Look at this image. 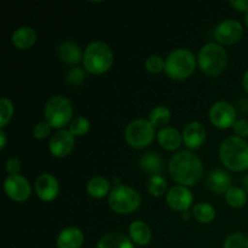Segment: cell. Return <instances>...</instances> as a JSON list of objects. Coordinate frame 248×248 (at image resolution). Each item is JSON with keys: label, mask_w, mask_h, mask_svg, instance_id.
Listing matches in <instances>:
<instances>
[{"label": "cell", "mask_w": 248, "mask_h": 248, "mask_svg": "<svg viewBox=\"0 0 248 248\" xmlns=\"http://www.w3.org/2000/svg\"><path fill=\"white\" fill-rule=\"evenodd\" d=\"M171 178L179 186H195L203 173L200 157L189 150H182L171 157L169 164Z\"/></svg>", "instance_id": "1"}, {"label": "cell", "mask_w": 248, "mask_h": 248, "mask_svg": "<svg viewBox=\"0 0 248 248\" xmlns=\"http://www.w3.org/2000/svg\"><path fill=\"white\" fill-rule=\"evenodd\" d=\"M219 157L227 169L241 172L248 169V142L237 136H229L219 147Z\"/></svg>", "instance_id": "2"}, {"label": "cell", "mask_w": 248, "mask_h": 248, "mask_svg": "<svg viewBox=\"0 0 248 248\" xmlns=\"http://www.w3.org/2000/svg\"><path fill=\"white\" fill-rule=\"evenodd\" d=\"M82 62L85 69L91 74H103L113 65V51L103 41H92L85 48Z\"/></svg>", "instance_id": "3"}, {"label": "cell", "mask_w": 248, "mask_h": 248, "mask_svg": "<svg viewBox=\"0 0 248 248\" xmlns=\"http://www.w3.org/2000/svg\"><path fill=\"white\" fill-rule=\"evenodd\" d=\"M196 60L188 48H176L165 61V72L171 79L184 80L195 72Z\"/></svg>", "instance_id": "4"}, {"label": "cell", "mask_w": 248, "mask_h": 248, "mask_svg": "<svg viewBox=\"0 0 248 248\" xmlns=\"http://www.w3.org/2000/svg\"><path fill=\"white\" fill-rule=\"evenodd\" d=\"M198 62L205 74L216 77L224 72L228 63V53L220 44L207 43L201 47Z\"/></svg>", "instance_id": "5"}, {"label": "cell", "mask_w": 248, "mask_h": 248, "mask_svg": "<svg viewBox=\"0 0 248 248\" xmlns=\"http://www.w3.org/2000/svg\"><path fill=\"white\" fill-rule=\"evenodd\" d=\"M109 206L119 215H130L140 205V195L132 186L118 184L111 189L108 198Z\"/></svg>", "instance_id": "6"}, {"label": "cell", "mask_w": 248, "mask_h": 248, "mask_svg": "<svg viewBox=\"0 0 248 248\" xmlns=\"http://www.w3.org/2000/svg\"><path fill=\"white\" fill-rule=\"evenodd\" d=\"M45 121L53 128H62L72 120L73 106L64 96H53L46 102L44 109Z\"/></svg>", "instance_id": "7"}, {"label": "cell", "mask_w": 248, "mask_h": 248, "mask_svg": "<svg viewBox=\"0 0 248 248\" xmlns=\"http://www.w3.org/2000/svg\"><path fill=\"white\" fill-rule=\"evenodd\" d=\"M155 127L145 119H136L125 128V140L132 148H144L153 142Z\"/></svg>", "instance_id": "8"}, {"label": "cell", "mask_w": 248, "mask_h": 248, "mask_svg": "<svg viewBox=\"0 0 248 248\" xmlns=\"http://www.w3.org/2000/svg\"><path fill=\"white\" fill-rule=\"evenodd\" d=\"M213 35L220 45H232L242 38L244 27L236 19H224L216 27Z\"/></svg>", "instance_id": "9"}, {"label": "cell", "mask_w": 248, "mask_h": 248, "mask_svg": "<svg viewBox=\"0 0 248 248\" xmlns=\"http://www.w3.org/2000/svg\"><path fill=\"white\" fill-rule=\"evenodd\" d=\"M210 120L216 127L218 128H229L236 121V110L227 101H218L211 107L210 109Z\"/></svg>", "instance_id": "10"}, {"label": "cell", "mask_w": 248, "mask_h": 248, "mask_svg": "<svg viewBox=\"0 0 248 248\" xmlns=\"http://www.w3.org/2000/svg\"><path fill=\"white\" fill-rule=\"evenodd\" d=\"M4 190L11 200L18 202L26 201L31 194V184L21 174H9L4 182Z\"/></svg>", "instance_id": "11"}, {"label": "cell", "mask_w": 248, "mask_h": 248, "mask_svg": "<svg viewBox=\"0 0 248 248\" xmlns=\"http://www.w3.org/2000/svg\"><path fill=\"white\" fill-rule=\"evenodd\" d=\"M193 194L188 186H174L166 193V201L174 211L186 212L193 205Z\"/></svg>", "instance_id": "12"}, {"label": "cell", "mask_w": 248, "mask_h": 248, "mask_svg": "<svg viewBox=\"0 0 248 248\" xmlns=\"http://www.w3.org/2000/svg\"><path fill=\"white\" fill-rule=\"evenodd\" d=\"M75 145V136L69 130L56 132L48 142L50 153L56 157H64L69 154Z\"/></svg>", "instance_id": "13"}, {"label": "cell", "mask_w": 248, "mask_h": 248, "mask_svg": "<svg viewBox=\"0 0 248 248\" xmlns=\"http://www.w3.org/2000/svg\"><path fill=\"white\" fill-rule=\"evenodd\" d=\"M35 193L43 201H53L60 193V183L51 173H43L35 179Z\"/></svg>", "instance_id": "14"}, {"label": "cell", "mask_w": 248, "mask_h": 248, "mask_svg": "<svg viewBox=\"0 0 248 248\" xmlns=\"http://www.w3.org/2000/svg\"><path fill=\"white\" fill-rule=\"evenodd\" d=\"M182 136L186 147L190 149H198L206 140V128L199 121H191L184 127Z\"/></svg>", "instance_id": "15"}, {"label": "cell", "mask_w": 248, "mask_h": 248, "mask_svg": "<svg viewBox=\"0 0 248 248\" xmlns=\"http://www.w3.org/2000/svg\"><path fill=\"white\" fill-rule=\"evenodd\" d=\"M232 178L224 170H215L207 177V186L216 194L227 193L232 188Z\"/></svg>", "instance_id": "16"}, {"label": "cell", "mask_w": 248, "mask_h": 248, "mask_svg": "<svg viewBox=\"0 0 248 248\" xmlns=\"http://www.w3.org/2000/svg\"><path fill=\"white\" fill-rule=\"evenodd\" d=\"M84 242V234L77 227H68L63 229L57 236L58 248H80Z\"/></svg>", "instance_id": "17"}, {"label": "cell", "mask_w": 248, "mask_h": 248, "mask_svg": "<svg viewBox=\"0 0 248 248\" xmlns=\"http://www.w3.org/2000/svg\"><path fill=\"white\" fill-rule=\"evenodd\" d=\"M156 137L159 144L164 149L170 150V152L178 149L182 144V140H183V136L173 127L160 128Z\"/></svg>", "instance_id": "18"}, {"label": "cell", "mask_w": 248, "mask_h": 248, "mask_svg": "<svg viewBox=\"0 0 248 248\" xmlns=\"http://www.w3.org/2000/svg\"><path fill=\"white\" fill-rule=\"evenodd\" d=\"M36 36L38 35H36L35 29L28 26H23L17 28L12 33L11 41L17 48L26 50V48H29L34 45V43L36 41Z\"/></svg>", "instance_id": "19"}, {"label": "cell", "mask_w": 248, "mask_h": 248, "mask_svg": "<svg viewBox=\"0 0 248 248\" xmlns=\"http://www.w3.org/2000/svg\"><path fill=\"white\" fill-rule=\"evenodd\" d=\"M58 57L61 58L62 62L65 64L74 65L80 62L84 53L81 52V48L79 45H77L73 41H63L60 46H58Z\"/></svg>", "instance_id": "20"}, {"label": "cell", "mask_w": 248, "mask_h": 248, "mask_svg": "<svg viewBox=\"0 0 248 248\" xmlns=\"http://www.w3.org/2000/svg\"><path fill=\"white\" fill-rule=\"evenodd\" d=\"M128 232L133 244L138 246H145L152 240V230L149 225L143 220H135L131 223Z\"/></svg>", "instance_id": "21"}, {"label": "cell", "mask_w": 248, "mask_h": 248, "mask_svg": "<svg viewBox=\"0 0 248 248\" xmlns=\"http://www.w3.org/2000/svg\"><path fill=\"white\" fill-rule=\"evenodd\" d=\"M140 166L143 171L148 172L152 176H161V172L164 170V161L157 153L149 152L140 156Z\"/></svg>", "instance_id": "22"}, {"label": "cell", "mask_w": 248, "mask_h": 248, "mask_svg": "<svg viewBox=\"0 0 248 248\" xmlns=\"http://www.w3.org/2000/svg\"><path fill=\"white\" fill-rule=\"evenodd\" d=\"M97 248H135L132 240L121 232H113L104 235L97 244Z\"/></svg>", "instance_id": "23"}, {"label": "cell", "mask_w": 248, "mask_h": 248, "mask_svg": "<svg viewBox=\"0 0 248 248\" xmlns=\"http://www.w3.org/2000/svg\"><path fill=\"white\" fill-rule=\"evenodd\" d=\"M87 193L94 199H102L110 194V182L104 177H93L87 183Z\"/></svg>", "instance_id": "24"}, {"label": "cell", "mask_w": 248, "mask_h": 248, "mask_svg": "<svg viewBox=\"0 0 248 248\" xmlns=\"http://www.w3.org/2000/svg\"><path fill=\"white\" fill-rule=\"evenodd\" d=\"M171 120V111L167 107L157 106L152 109L149 114V123L154 127L164 128Z\"/></svg>", "instance_id": "25"}, {"label": "cell", "mask_w": 248, "mask_h": 248, "mask_svg": "<svg viewBox=\"0 0 248 248\" xmlns=\"http://www.w3.org/2000/svg\"><path fill=\"white\" fill-rule=\"evenodd\" d=\"M193 216L200 223H211L216 218V210L211 203L199 202L193 207Z\"/></svg>", "instance_id": "26"}, {"label": "cell", "mask_w": 248, "mask_h": 248, "mask_svg": "<svg viewBox=\"0 0 248 248\" xmlns=\"http://www.w3.org/2000/svg\"><path fill=\"white\" fill-rule=\"evenodd\" d=\"M225 200H227L228 205L232 206V207H244L247 202V193L239 186H232L225 193Z\"/></svg>", "instance_id": "27"}, {"label": "cell", "mask_w": 248, "mask_h": 248, "mask_svg": "<svg viewBox=\"0 0 248 248\" xmlns=\"http://www.w3.org/2000/svg\"><path fill=\"white\" fill-rule=\"evenodd\" d=\"M147 189L153 196H162L167 190V182L162 176H150L147 182Z\"/></svg>", "instance_id": "28"}, {"label": "cell", "mask_w": 248, "mask_h": 248, "mask_svg": "<svg viewBox=\"0 0 248 248\" xmlns=\"http://www.w3.org/2000/svg\"><path fill=\"white\" fill-rule=\"evenodd\" d=\"M14 115V103L6 97L0 99V127H4Z\"/></svg>", "instance_id": "29"}, {"label": "cell", "mask_w": 248, "mask_h": 248, "mask_svg": "<svg viewBox=\"0 0 248 248\" xmlns=\"http://www.w3.org/2000/svg\"><path fill=\"white\" fill-rule=\"evenodd\" d=\"M90 121L84 116H77L69 124V131L74 136H82L89 132Z\"/></svg>", "instance_id": "30"}, {"label": "cell", "mask_w": 248, "mask_h": 248, "mask_svg": "<svg viewBox=\"0 0 248 248\" xmlns=\"http://www.w3.org/2000/svg\"><path fill=\"white\" fill-rule=\"evenodd\" d=\"M223 248H248V236L242 232H234L227 237Z\"/></svg>", "instance_id": "31"}, {"label": "cell", "mask_w": 248, "mask_h": 248, "mask_svg": "<svg viewBox=\"0 0 248 248\" xmlns=\"http://www.w3.org/2000/svg\"><path fill=\"white\" fill-rule=\"evenodd\" d=\"M145 68H147L148 72L154 73V74L162 72L165 69L164 58L159 55L149 56L147 58V61H145Z\"/></svg>", "instance_id": "32"}, {"label": "cell", "mask_w": 248, "mask_h": 248, "mask_svg": "<svg viewBox=\"0 0 248 248\" xmlns=\"http://www.w3.org/2000/svg\"><path fill=\"white\" fill-rule=\"evenodd\" d=\"M84 70L81 68H73L68 72L67 77H65V80H67L68 84L70 85H80L82 81H84Z\"/></svg>", "instance_id": "33"}, {"label": "cell", "mask_w": 248, "mask_h": 248, "mask_svg": "<svg viewBox=\"0 0 248 248\" xmlns=\"http://www.w3.org/2000/svg\"><path fill=\"white\" fill-rule=\"evenodd\" d=\"M33 133L34 137H35L36 140H46L51 133V126L48 125L46 121H44V123H38L34 126Z\"/></svg>", "instance_id": "34"}, {"label": "cell", "mask_w": 248, "mask_h": 248, "mask_svg": "<svg viewBox=\"0 0 248 248\" xmlns=\"http://www.w3.org/2000/svg\"><path fill=\"white\" fill-rule=\"evenodd\" d=\"M232 128H234L237 137L245 138L248 136V121L245 120V119H239V120L235 121Z\"/></svg>", "instance_id": "35"}, {"label": "cell", "mask_w": 248, "mask_h": 248, "mask_svg": "<svg viewBox=\"0 0 248 248\" xmlns=\"http://www.w3.org/2000/svg\"><path fill=\"white\" fill-rule=\"evenodd\" d=\"M5 167L10 174H18L19 170H21V162L16 157H9L5 162Z\"/></svg>", "instance_id": "36"}, {"label": "cell", "mask_w": 248, "mask_h": 248, "mask_svg": "<svg viewBox=\"0 0 248 248\" xmlns=\"http://www.w3.org/2000/svg\"><path fill=\"white\" fill-rule=\"evenodd\" d=\"M229 2L237 11H248V0H230Z\"/></svg>", "instance_id": "37"}, {"label": "cell", "mask_w": 248, "mask_h": 248, "mask_svg": "<svg viewBox=\"0 0 248 248\" xmlns=\"http://www.w3.org/2000/svg\"><path fill=\"white\" fill-rule=\"evenodd\" d=\"M5 145H6V133L4 132V130H0V149L4 150Z\"/></svg>", "instance_id": "38"}, {"label": "cell", "mask_w": 248, "mask_h": 248, "mask_svg": "<svg viewBox=\"0 0 248 248\" xmlns=\"http://www.w3.org/2000/svg\"><path fill=\"white\" fill-rule=\"evenodd\" d=\"M242 84H244L245 90H246V92L248 93V69L245 72L244 79H242Z\"/></svg>", "instance_id": "39"}, {"label": "cell", "mask_w": 248, "mask_h": 248, "mask_svg": "<svg viewBox=\"0 0 248 248\" xmlns=\"http://www.w3.org/2000/svg\"><path fill=\"white\" fill-rule=\"evenodd\" d=\"M244 188H245L244 190L248 194V174H247V176L244 177Z\"/></svg>", "instance_id": "40"}, {"label": "cell", "mask_w": 248, "mask_h": 248, "mask_svg": "<svg viewBox=\"0 0 248 248\" xmlns=\"http://www.w3.org/2000/svg\"><path fill=\"white\" fill-rule=\"evenodd\" d=\"M182 218H183V219H186V220H188L189 218H190V213L189 212H183V215H182Z\"/></svg>", "instance_id": "41"}, {"label": "cell", "mask_w": 248, "mask_h": 248, "mask_svg": "<svg viewBox=\"0 0 248 248\" xmlns=\"http://www.w3.org/2000/svg\"><path fill=\"white\" fill-rule=\"evenodd\" d=\"M245 22H246V26L248 27V11L246 12V16H245Z\"/></svg>", "instance_id": "42"}]
</instances>
